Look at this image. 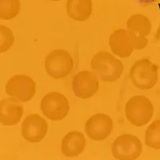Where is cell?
I'll use <instances>...</instances> for the list:
<instances>
[{
    "instance_id": "obj_7",
    "label": "cell",
    "mask_w": 160,
    "mask_h": 160,
    "mask_svg": "<svg viewBox=\"0 0 160 160\" xmlns=\"http://www.w3.org/2000/svg\"><path fill=\"white\" fill-rule=\"evenodd\" d=\"M35 92L36 83L28 75H14L6 85V93L10 97L17 98L22 102L31 101L35 96Z\"/></svg>"
},
{
    "instance_id": "obj_12",
    "label": "cell",
    "mask_w": 160,
    "mask_h": 160,
    "mask_svg": "<svg viewBox=\"0 0 160 160\" xmlns=\"http://www.w3.org/2000/svg\"><path fill=\"white\" fill-rule=\"evenodd\" d=\"M109 45L111 51L119 58H128L134 51L128 30L117 29L113 31L109 38Z\"/></svg>"
},
{
    "instance_id": "obj_1",
    "label": "cell",
    "mask_w": 160,
    "mask_h": 160,
    "mask_svg": "<svg viewBox=\"0 0 160 160\" xmlns=\"http://www.w3.org/2000/svg\"><path fill=\"white\" fill-rule=\"evenodd\" d=\"M91 68L97 77L107 82H115L121 77L124 66L122 61L108 51H99L91 59Z\"/></svg>"
},
{
    "instance_id": "obj_20",
    "label": "cell",
    "mask_w": 160,
    "mask_h": 160,
    "mask_svg": "<svg viewBox=\"0 0 160 160\" xmlns=\"http://www.w3.org/2000/svg\"><path fill=\"white\" fill-rule=\"evenodd\" d=\"M139 2H142V3H148V2H154L155 0H137Z\"/></svg>"
},
{
    "instance_id": "obj_16",
    "label": "cell",
    "mask_w": 160,
    "mask_h": 160,
    "mask_svg": "<svg viewBox=\"0 0 160 160\" xmlns=\"http://www.w3.org/2000/svg\"><path fill=\"white\" fill-rule=\"evenodd\" d=\"M145 144L155 150H160V119L155 120L146 130Z\"/></svg>"
},
{
    "instance_id": "obj_21",
    "label": "cell",
    "mask_w": 160,
    "mask_h": 160,
    "mask_svg": "<svg viewBox=\"0 0 160 160\" xmlns=\"http://www.w3.org/2000/svg\"><path fill=\"white\" fill-rule=\"evenodd\" d=\"M50 1H53V2H58V1H60V0H50Z\"/></svg>"
},
{
    "instance_id": "obj_3",
    "label": "cell",
    "mask_w": 160,
    "mask_h": 160,
    "mask_svg": "<svg viewBox=\"0 0 160 160\" xmlns=\"http://www.w3.org/2000/svg\"><path fill=\"white\" fill-rule=\"evenodd\" d=\"M158 68L148 58L138 60L130 70L133 85L141 90H150L156 85L158 79Z\"/></svg>"
},
{
    "instance_id": "obj_9",
    "label": "cell",
    "mask_w": 160,
    "mask_h": 160,
    "mask_svg": "<svg viewBox=\"0 0 160 160\" xmlns=\"http://www.w3.org/2000/svg\"><path fill=\"white\" fill-rule=\"evenodd\" d=\"M99 82L95 73L82 71L77 73L72 81V90L77 97L82 99L91 98L97 93Z\"/></svg>"
},
{
    "instance_id": "obj_19",
    "label": "cell",
    "mask_w": 160,
    "mask_h": 160,
    "mask_svg": "<svg viewBox=\"0 0 160 160\" xmlns=\"http://www.w3.org/2000/svg\"><path fill=\"white\" fill-rule=\"evenodd\" d=\"M130 36H131V42H132L134 50H142L148 46V39L147 38V37L131 35H130Z\"/></svg>"
},
{
    "instance_id": "obj_6",
    "label": "cell",
    "mask_w": 160,
    "mask_h": 160,
    "mask_svg": "<svg viewBox=\"0 0 160 160\" xmlns=\"http://www.w3.org/2000/svg\"><path fill=\"white\" fill-rule=\"evenodd\" d=\"M142 151V142L139 138L131 134L120 135L111 146L113 156L119 160L136 159L141 155Z\"/></svg>"
},
{
    "instance_id": "obj_5",
    "label": "cell",
    "mask_w": 160,
    "mask_h": 160,
    "mask_svg": "<svg viewBox=\"0 0 160 160\" xmlns=\"http://www.w3.org/2000/svg\"><path fill=\"white\" fill-rule=\"evenodd\" d=\"M40 109L48 119L59 121L68 116L70 111L69 101L62 94L49 92L41 100Z\"/></svg>"
},
{
    "instance_id": "obj_13",
    "label": "cell",
    "mask_w": 160,
    "mask_h": 160,
    "mask_svg": "<svg viewBox=\"0 0 160 160\" xmlns=\"http://www.w3.org/2000/svg\"><path fill=\"white\" fill-rule=\"evenodd\" d=\"M87 144L83 134L79 131H71L62 140L61 149L65 156L73 158L82 154Z\"/></svg>"
},
{
    "instance_id": "obj_4",
    "label": "cell",
    "mask_w": 160,
    "mask_h": 160,
    "mask_svg": "<svg viewBox=\"0 0 160 160\" xmlns=\"http://www.w3.org/2000/svg\"><path fill=\"white\" fill-rule=\"evenodd\" d=\"M73 68L72 56L65 50H54L46 57V71L53 78H66L72 71Z\"/></svg>"
},
{
    "instance_id": "obj_8",
    "label": "cell",
    "mask_w": 160,
    "mask_h": 160,
    "mask_svg": "<svg viewBox=\"0 0 160 160\" xmlns=\"http://www.w3.org/2000/svg\"><path fill=\"white\" fill-rule=\"evenodd\" d=\"M113 131V120L109 115L98 113L92 115L85 124V131L91 139L103 141Z\"/></svg>"
},
{
    "instance_id": "obj_14",
    "label": "cell",
    "mask_w": 160,
    "mask_h": 160,
    "mask_svg": "<svg viewBox=\"0 0 160 160\" xmlns=\"http://www.w3.org/2000/svg\"><path fill=\"white\" fill-rule=\"evenodd\" d=\"M67 13L68 16L78 22H83L92 13L91 0H68Z\"/></svg>"
},
{
    "instance_id": "obj_11",
    "label": "cell",
    "mask_w": 160,
    "mask_h": 160,
    "mask_svg": "<svg viewBox=\"0 0 160 160\" xmlns=\"http://www.w3.org/2000/svg\"><path fill=\"white\" fill-rule=\"evenodd\" d=\"M17 98L9 97L0 102V122L6 127H12L19 122L23 115V107Z\"/></svg>"
},
{
    "instance_id": "obj_2",
    "label": "cell",
    "mask_w": 160,
    "mask_h": 160,
    "mask_svg": "<svg viewBox=\"0 0 160 160\" xmlns=\"http://www.w3.org/2000/svg\"><path fill=\"white\" fill-rule=\"evenodd\" d=\"M127 119L135 127H142L151 121L154 115V106L151 100L143 95H135L125 105Z\"/></svg>"
},
{
    "instance_id": "obj_17",
    "label": "cell",
    "mask_w": 160,
    "mask_h": 160,
    "mask_svg": "<svg viewBox=\"0 0 160 160\" xmlns=\"http://www.w3.org/2000/svg\"><path fill=\"white\" fill-rule=\"evenodd\" d=\"M19 11V0H0V19H13Z\"/></svg>"
},
{
    "instance_id": "obj_10",
    "label": "cell",
    "mask_w": 160,
    "mask_h": 160,
    "mask_svg": "<svg viewBox=\"0 0 160 160\" xmlns=\"http://www.w3.org/2000/svg\"><path fill=\"white\" fill-rule=\"evenodd\" d=\"M48 131V122L38 114L28 115L22 122V135L30 142H41L47 135Z\"/></svg>"
},
{
    "instance_id": "obj_15",
    "label": "cell",
    "mask_w": 160,
    "mask_h": 160,
    "mask_svg": "<svg viewBox=\"0 0 160 160\" xmlns=\"http://www.w3.org/2000/svg\"><path fill=\"white\" fill-rule=\"evenodd\" d=\"M151 28L149 18L141 14L131 15L127 22V28L131 35L147 37L150 35Z\"/></svg>"
},
{
    "instance_id": "obj_18",
    "label": "cell",
    "mask_w": 160,
    "mask_h": 160,
    "mask_svg": "<svg viewBox=\"0 0 160 160\" xmlns=\"http://www.w3.org/2000/svg\"><path fill=\"white\" fill-rule=\"evenodd\" d=\"M0 35H1L0 52L4 53L12 47L15 42V37L13 35L12 31L4 25L0 26Z\"/></svg>"
}]
</instances>
